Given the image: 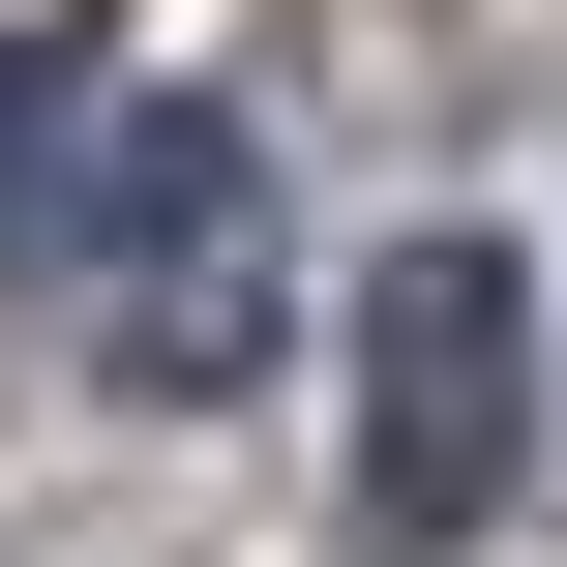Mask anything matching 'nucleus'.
Instances as JSON below:
<instances>
[{"mask_svg": "<svg viewBox=\"0 0 567 567\" xmlns=\"http://www.w3.org/2000/svg\"><path fill=\"white\" fill-rule=\"evenodd\" d=\"M508 478H538V269L449 209V239L359 269V567L508 538Z\"/></svg>", "mask_w": 567, "mask_h": 567, "instance_id": "1", "label": "nucleus"}, {"mask_svg": "<svg viewBox=\"0 0 567 567\" xmlns=\"http://www.w3.org/2000/svg\"><path fill=\"white\" fill-rule=\"evenodd\" d=\"M60 269H90V359L120 389H209L239 329H269V150L179 90V120H120L90 179H60Z\"/></svg>", "mask_w": 567, "mask_h": 567, "instance_id": "2", "label": "nucleus"}, {"mask_svg": "<svg viewBox=\"0 0 567 567\" xmlns=\"http://www.w3.org/2000/svg\"><path fill=\"white\" fill-rule=\"evenodd\" d=\"M60 120H90V60L0 30V269H60Z\"/></svg>", "mask_w": 567, "mask_h": 567, "instance_id": "3", "label": "nucleus"}]
</instances>
